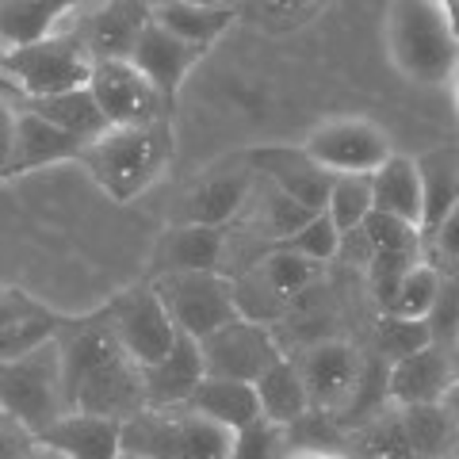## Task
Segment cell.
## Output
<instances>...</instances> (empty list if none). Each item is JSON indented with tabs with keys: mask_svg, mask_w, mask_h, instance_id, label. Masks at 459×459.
<instances>
[{
	"mask_svg": "<svg viewBox=\"0 0 459 459\" xmlns=\"http://www.w3.org/2000/svg\"><path fill=\"white\" fill-rule=\"evenodd\" d=\"M54 341L62 360L65 413H96L123 425L146 406L142 368L126 356L100 310L65 318Z\"/></svg>",
	"mask_w": 459,
	"mask_h": 459,
	"instance_id": "1",
	"label": "cell"
},
{
	"mask_svg": "<svg viewBox=\"0 0 459 459\" xmlns=\"http://www.w3.org/2000/svg\"><path fill=\"white\" fill-rule=\"evenodd\" d=\"M177 161V123L153 119L138 126H108L81 150L77 165L92 188L115 207L146 199Z\"/></svg>",
	"mask_w": 459,
	"mask_h": 459,
	"instance_id": "2",
	"label": "cell"
},
{
	"mask_svg": "<svg viewBox=\"0 0 459 459\" xmlns=\"http://www.w3.org/2000/svg\"><path fill=\"white\" fill-rule=\"evenodd\" d=\"M383 47L391 65L413 84H444L459 62V42L433 0H391Z\"/></svg>",
	"mask_w": 459,
	"mask_h": 459,
	"instance_id": "3",
	"label": "cell"
},
{
	"mask_svg": "<svg viewBox=\"0 0 459 459\" xmlns=\"http://www.w3.org/2000/svg\"><path fill=\"white\" fill-rule=\"evenodd\" d=\"M230 437L192 406H142L123 421V452L142 459H226Z\"/></svg>",
	"mask_w": 459,
	"mask_h": 459,
	"instance_id": "4",
	"label": "cell"
},
{
	"mask_svg": "<svg viewBox=\"0 0 459 459\" xmlns=\"http://www.w3.org/2000/svg\"><path fill=\"white\" fill-rule=\"evenodd\" d=\"M89 74L92 57L84 54L74 31H57L0 50V84L16 100H42L69 89H84Z\"/></svg>",
	"mask_w": 459,
	"mask_h": 459,
	"instance_id": "5",
	"label": "cell"
},
{
	"mask_svg": "<svg viewBox=\"0 0 459 459\" xmlns=\"http://www.w3.org/2000/svg\"><path fill=\"white\" fill-rule=\"evenodd\" d=\"M0 410L23 421L35 437L65 413L62 391V360H57V341H47L39 349L23 352L20 360L0 364Z\"/></svg>",
	"mask_w": 459,
	"mask_h": 459,
	"instance_id": "6",
	"label": "cell"
},
{
	"mask_svg": "<svg viewBox=\"0 0 459 459\" xmlns=\"http://www.w3.org/2000/svg\"><path fill=\"white\" fill-rule=\"evenodd\" d=\"M150 283L184 337L204 341L226 322L241 318L234 280L226 272H165V276H150Z\"/></svg>",
	"mask_w": 459,
	"mask_h": 459,
	"instance_id": "7",
	"label": "cell"
},
{
	"mask_svg": "<svg viewBox=\"0 0 459 459\" xmlns=\"http://www.w3.org/2000/svg\"><path fill=\"white\" fill-rule=\"evenodd\" d=\"M100 314L108 318L111 333L119 337L126 356H131L138 368L157 364L172 349V341H177V325H172L161 295L153 291V283L146 276H138L131 283H123L119 291H111L108 303L100 307Z\"/></svg>",
	"mask_w": 459,
	"mask_h": 459,
	"instance_id": "8",
	"label": "cell"
},
{
	"mask_svg": "<svg viewBox=\"0 0 459 459\" xmlns=\"http://www.w3.org/2000/svg\"><path fill=\"white\" fill-rule=\"evenodd\" d=\"M303 153L329 177H371L394 150L379 123L364 115H329L307 131Z\"/></svg>",
	"mask_w": 459,
	"mask_h": 459,
	"instance_id": "9",
	"label": "cell"
},
{
	"mask_svg": "<svg viewBox=\"0 0 459 459\" xmlns=\"http://www.w3.org/2000/svg\"><path fill=\"white\" fill-rule=\"evenodd\" d=\"M253 188H256V172L246 161V153H241L238 161L214 165V169L204 172V177L184 184L180 195L172 199L165 222H192V226L226 230L246 214Z\"/></svg>",
	"mask_w": 459,
	"mask_h": 459,
	"instance_id": "10",
	"label": "cell"
},
{
	"mask_svg": "<svg viewBox=\"0 0 459 459\" xmlns=\"http://www.w3.org/2000/svg\"><path fill=\"white\" fill-rule=\"evenodd\" d=\"M199 352H204L207 376L238 379V383H256L283 356L272 329L261 318H249V314H241V318L207 333L199 341Z\"/></svg>",
	"mask_w": 459,
	"mask_h": 459,
	"instance_id": "11",
	"label": "cell"
},
{
	"mask_svg": "<svg viewBox=\"0 0 459 459\" xmlns=\"http://www.w3.org/2000/svg\"><path fill=\"white\" fill-rule=\"evenodd\" d=\"M295 368L303 376L310 413H325V418L349 410L364 386V356L349 341H337V337L314 341L310 349H303Z\"/></svg>",
	"mask_w": 459,
	"mask_h": 459,
	"instance_id": "12",
	"label": "cell"
},
{
	"mask_svg": "<svg viewBox=\"0 0 459 459\" xmlns=\"http://www.w3.org/2000/svg\"><path fill=\"white\" fill-rule=\"evenodd\" d=\"M89 92L96 108L104 111L108 126H138L153 119H172L161 92L150 84V77L131 62V57H104L92 62Z\"/></svg>",
	"mask_w": 459,
	"mask_h": 459,
	"instance_id": "13",
	"label": "cell"
},
{
	"mask_svg": "<svg viewBox=\"0 0 459 459\" xmlns=\"http://www.w3.org/2000/svg\"><path fill=\"white\" fill-rule=\"evenodd\" d=\"M226 230L192 226V222H165L153 238L142 276H165V272H226Z\"/></svg>",
	"mask_w": 459,
	"mask_h": 459,
	"instance_id": "14",
	"label": "cell"
},
{
	"mask_svg": "<svg viewBox=\"0 0 459 459\" xmlns=\"http://www.w3.org/2000/svg\"><path fill=\"white\" fill-rule=\"evenodd\" d=\"M204 57H207L204 50L180 42L177 35H169L165 27L153 23V20L142 27V35H138L134 50H131V62L150 77L153 89L161 92L169 111H177L180 96H184V89H188V81L195 74V65L204 62Z\"/></svg>",
	"mask_w": 459,
	"mask_h": 459,
	"instance_id": "15",
	"label": "cell"
},
{
	"mask_svg": "<svg viewBox=\"0 0 459 459\" xmlns=\"http://www.w3.org/2000/svg\"><path fill=\"white\" fill-rule=\"evenodd\" d=\"M150 23V8L142 0H100L69 27L92 62L104 57H131L142 27Z\"/></svg>",
	"mask_w": 459,
	"mask_h": 459,
	"instance_id": "16",
	"label": "cell"
},
{
	"mask_svg": "<svg viewBox=\"0 0 459 459\" xmlns=\"http://www.w3.org/2000/svg\"><path fill=\"white\" fill-rule=\"evenodd\" d=\"M246 161L253 165V172L264 184L280 188L283 195H291L295 204H303L307 211H325L333 177L314 165L303 153V146H256L246 153Z\"/></svg>",
	"mask_w": 459,
	"mask_h": 459,
	"instance_id": "17",
	"label": "cell"
},
{
	"mask_svg": "<svg viewBox=\"0 0 459 459\" xmlns=\"http://www.w3.org/2000/svg\"><path fill=\"white\" fill-rule=\"evenodd\" d=\"M452 379V352L440 349V344H425L418 352L391 360L386 402H394V406H429V402L444 398Z\"/></svg>",
	"mask_w": 459,
	"mask_h": 459,
	"instance_id": "18",
	"label": "cell"
},
{
	"mask_svg": "<svg viewBox=\"0 0 459 459\" xmlns=\"http://www.w3.org/2000/svg\"><path fill=\"white\" fill-rule=\"evenodd\" d=\"M100 0H0V50L69 31Z\"/></svg>",
	"mask_w": 459,
	"mask_h": 459,
	"instance_id": "19",
	"label": "cell"
},
{
	"mask_svg": "<svg viewBox=\"0 0 459 459\" xmlns=\"http://www.w3.org/2000/svg\"><path fill=\"white\" fill-rule=\"evenodd\" d=\"M204 376H207V371H204V352H199V341L177 333L172 349L161 356V360L142 368V391H146V406H184Z\"/></svg>",
	"mask_w": 459,
	"mask_h": 459,
	"instance_id": "20",
	"label": "cell"
},
{
	"mask_svg": "<svg viewBox=\"0 0 459 459\" xmlns=\"http://www.w3.org/2000/svg\"><path fill=\"white\" fill-rule=\"evenodd\" d=\"M16 146H12V172H35V169H54V165H74L81 157V142L57 131L31 108L16 100Z\"/></svg>",
	"mask_w": 459,
	"mask_h": 459,
	"instance_id": "21",
	"label": "cell"
},
{
	"mask_svg": "<svg viewBox=\"0 0 459 459\" xmlns=\"http://www.w3.org/2000/svg\"><path fill=\"white\" fill-rule=\"evenodd\" d=\"M69 459H119L123 455V425L96 413H62L39 437Z\"/></svg>",
	"mask_w": 459,
	"mask_h": 459,
	"instance_id": "22",
	"label": "cell"
},
{
	"mask_svg": "<svg viewBox=\"0 0 459 459\" xmlns=\"http://www.w3.org/2000/svg\"><path fill=\"white\" fill-rule=\"evenodd\" d=\"M153 23H161L169 35H177L188 47L211 54V47H219L222 35L234 27L238 8L219 4V0H180V4H165L150 12Z\"/></svg>",
	"mask_w": 459,
	"mask_h": 459,
	"instance_id": "23",
	"label": "cell"
},
{
	"mask_svg": "<svg viewBox=\"0 0 459 459\" xmlns=\"http://www.w3.org/2000/svg\"><path fill=\"white\" fill-rule=\"evenodd\" d=\"M368 180H371V204H376V211L410 222L421 234V172H418V161L406 153H391Z\"/></svg>",
	"mask_w": 459,
	"mask_h": 459,
	"instance_id": "24",
	"label": "cell"
},
{
	"mask_svg": "<svg viewBox=\"0 0 459 459\" xmlns=\"http://www.w3.org/2000/svg\"><path fill=\"white\" fill-rule=\"evenodd\" d=\"M195 413H204L207 421L238 433L241 425H249L261 418V402H256L253 383H238V379H219V376H204L192 398L184 402Z\"/></svg>",
	"mask_w": 459,
	"mask_h": 459,
	"instance_id": "25",
	"label": "cell"
},
{
	"mask_svg": "<svg viewBox=\"0 0 459 459\" xmlns=\"http://www.w3.org/2000/svg\"><path fill=\"white\" fill-rule=\"evenodd\" d=\"M421 172V241L437 234V226L448 219L459 204V150H433L418 157Z\"/></svg>",
	"mask_w": 459,
	"mask_h": 459,
	"instance_id": "26",
	"label": "cell"
},
{
	"mask_svg": "<svg viewBox=\"0 0 459 459\" xmlns=\"http://www.w3.org/2000/svg\"><path fill=\"white\" fill-rule=\"evenodd\" d=\"M253 391H256V402H261V418H268L272 425L295 429L310 413L303 376H299V368L287 352L253 383Z\"/></svg>",
	"mask_w": 459,
	"mask_h": 459,
	"instance_id": "27",
	"label": "cell"
},
{
	"mask_svg": "<svg viewBox=\"0 0 459 459\" xmlns=\"http://www.w3.org/2000/svg\"><path fill=\"white\" fill-rule=\"evenodd\" d=\"M23 108H31L35 115H42L47 123H54L57 131H65L69 138H77L81 146H89L92 138H100L108 131V119L104 111L96 108V100L84 89H69V92H57V96H42V100H20Z\"/></svg>",
	"mask_w": 459,
	"mask_h": 459,
	"instance_id": "28",
	"label": "cell"
},
{
	"mask_svg": "<svg viewBox=\"0 0 459 459\" xmlns=\"http://www.w3.org/2000/svg\"><path fill=\"white\" fill-rule=\"evenodd\" d=\"M402 413V429H406V444L413 459H444L455 440H459V425L440 402L429 406H398Z\"/></svg>",
	"mask_w": 459,
	"mask_h": 459,
	"instance_id": "29",
	"label": "cell"
},
{
	"mask_svg": "<svg viewBox=\"0 0 459 459\" xmlns=\"http://www.w3.org/2000/svg\"><path fill=\"white\" fill-rule=\"evenodd\" d=\"M318 272L322 268L314 261H307V256H299L283 246H272L264 256H256V268L249 272V280L261 283L276 303H291V299H299L314 280H318Z\"/></svg>",
	"mask_w": 459,
	"mask_h": 459,
	"instance_id": "30",
	"label": "cell"
},
{
	"mask_svg": "<svg viewBox=\"0 0 459 459\" xmlns=\"http://www.w3.org/2000/svg\"><path fill=\"white\" fill-rule=\"evenodd\" d=\"M440 280L444 272L433 264V261H413L406 268V276L398 280L391 303L383 307V314H394V318H410V322H425L429 310L437 303V291H440Z\"/></svg>",
	"mask_w": 459,
	"mask_h": 459,
	"instance_id": "31",
	"label": "cell"
},
{
	"mask_svg": "<svg viewBox=\"0 0 459 459\" xmlns=\"http://www.w3.org/2000/svg\"><path fill=\"white\" fill-rule=\"evenodd\" d=\"M371 211H376V204H371V180L368 177H333L329 199H325V214H329V222L341 230V238L356 234Z\"/></svg>",
	"mask_w": 459,
	"mask_h": 459,
	"instance_id": "32",
	"label": "cell"
},
{
	"mask_svg": "<svg viewBox=\"0 0 459 459\" xmlns=\"http://www.w3.org/2000/svg\"><path fill=\"white\" fill-rule=\"evenodd\" d=\"M287 452H291V429L272 425L268 418H256L230 437L226 459H283Z\"/></svg>",
	"mask_w": 459,
	"mask_h": 459,
	"instance_id": "33",
	"label": "cell"
},
{
	"mask_svg": "<svg viewBox=\"0 0 459 459\" xmlns=\"http://www.w3.org/2000/svg\"><path fill=\"white\" fill-rule=\"evenodd\" d=\"M276 246H283V249H291V253H299V256H307V261H314V264H329L333 256L341 253V246H344V238H341V230L329 222V214L325 211H318V214H310V219L295 230L291 238H283V241H276Z\"/></svg>",
	"mask_w": 459,
	"mask_h": 459,
	"instance_id": "34",
	"label": "cell"
},
{
	"mask_svg": "<svg viewBox=\"0 0 459 459\" xmlns=\"http://www.w3.org/2000/svg\"><path fill=\"white\" fill-rule=\"evenodd\" d=\"M425 329H429V341L452 352V341L459 333V276H448V272H444L437 303L425 318Z\"/></svg>",
	"mask_w": 459,
	"mask_h": 459,
	"instance_id": "35",
	"label": "cell"
},
{
	"mask_svg": "<svg viewBox=\"0 0 459 459\" xmlns=\"http://www.w3.org/2000/svg\"><path fill=\"white\" fill-rule=\"evenodd\" d=\"M322 4L325 0H249L253 20L261 27H268V31H291V27H303Z\"/></svg>",
	"mask_w": 459,
	"mask_h": 459,
	"instance_id": "36",
	"label": "cell"
},
{
	"mask_svg": "<svg viewBox=\"0 0 459 459\" xmlns=\"http://www.w3.org/2000/svg\"><path fill=\"white\" fill-rule=\"evenodd\" d=\"M376 333H379V344H383V352L391 356V360L418 352V349H425V344H433V341H429L425 322L394 318V314H383V310H379V329H376Z\"/></svg>",
	"mask_w": 459,
	"mask_h": 459,
	"instance_id": "37",
	"label": "cell"
},
{
	"mask_svg": "<svg viewBox=\"0 0 459 459\" xmlns=\"http://www.w3.org/2000/svg\"><path fill=\"white\" fill-rule=\"evenodd\" d=\"M421 253H425V261H433L440 272L459 276V204L448 211V219L437 226V234L421 241Z\"/></svg>",
	"mask_w": 459,
	"mask_h": 459,
	"instance_id": "38",
	"label": "cell"
},
{
	"mask_svg": "<svg viewBox=\"0 0 459 459\" xmlns=\"http://www.w3.org/2000/svg\"><path fill=\"white\" fill-rule=\"evenodd\" d=\"M39 444L42 440L23 421H16L12 413L0 410V459H35Z\"/></svg>",
	"mask_w": 459,
	"mask_h": 459,
	"instance_id": "39",
	"label": "cell"
},
{
	"mask_svg": "<svg viewBox=\"0 0 459 459\" xmlns=\"http://www.w3.org/2000/svg\"><path fill=\"white\" fill-rule=\"evenodd\" d=\"M16 96L0 84V177L12 172V146H16Z\"/></svg>",
	"mask_w": 459,
	"mask_h": 459,
	"instance_id": "40",
	"label": "cell"
},
{
	"mask_svg": "<svg viewBox=\"0 0 459 459\" xmlns=\"http://www.w3.org/2000/svg\"><path fill=\"white\" fill-rule=\"evenodd\" d=\"M283 459H352L344 448H333V444H291V452Z\"/></svg>",
	"mask_w": 459,
	"mask_h": 459,
	"instance_id": "41",
	"label": "cell"
},
{
	"mask_svg": "<svg viewBox=\"0 0 459 459\" xmlns=\"http://www.w3.org/2000/svg\"><path fill=\"white\" fill-rule=\"evenodd\" d=\"M35 303H27V299H20V295H12V291H0V325L4 322H12V318H20L23 310H31Z\"/></svg>",
	"mask_w": 459,
	"mask_h": 459,
	"instance_id": "42",
	"label": "cell"
},
{
	"mask_svg": "<svg viewBox=\"0 0 459 459\" xmlns=\"http://www.w3.org/2000/svg\"><path fill=\"white\" fill-rule=\"evenodd\" d=\"M433 4L440 8L444 23L452 27V35H455V42H459V0H433Z\"/></svg>",
	"mask_w": 459,
	"mask_h": 459,
	"instance_id": "43",
	"label": "cell"
},
{
	"mask_svg": "<svg viewBox=\"0 0 459 459\" xmlns=\"http://www.w3.org/2000/svg\"><path fill=\"white\" fill-rule=\"evenodd\" d=\"M440 406H444V410H448V413H452V418H455V425H459V376L452 379V386H448V391H444V398H440Z\"/></svg>",
	"mask_w": 459,
	"mask_h": 459,
	"instance_id": "44",
	"label": "cell"
},
{
	"mask_svg": "<svg viewBox=\"0 0 459 459\" xmlns=\"http://www.w3.org/2000/svg\"><path fill=\"white\" fill-rule=\"evenodd\" d=\"M444 89H448V96H452V108H455V115H459V62H455V69L448 74V81H444Z\"/></svg>",
	"mask_w": 459,
	"mask_h": 459,
	"instance_id": "45",
	"label": "cell"
},
{
	"mask_svg": "<svg viewBox=\"0 0 459 459\" xmlns=\"http://www.w3.org/2000/svg\"><path fill=\"white\" fill-rule=\"evenodd\" d=\"M35 459H69V455H62L57 448H50V444H39V455Z\"/></svg>",
	"mask_w": 459,
	"mask_h": 459,
	"instance_id": "46",
	"label": "cell"
},
{
	"mask_svg": "<svg viewBox=\"0 0 459 459\" xmlns=\"http://www.w3.org/2000/svg\"><path fill=\"white\" fill-rule=\"evenodd\" d=\"M452 376H459V333L452 341Z\"/></svg>",
	"mask_w": 459,
	"mask_h": 459,
	"instance_id": "47",
	"label": "cell"
},
{
	"mask_svg": "<svg viewBox=\"0 0 459 459\" xmlns=\"http://www.w3.org/2000/svg\"><path fill=\"white\" fill-rule=\"evenodd\" d=\"M142 4L153 12V8H165V4H180V0H142Z\"/></svg>",
	"mask_w": 459,
	"mask_h": 459,
	"instance_id": "48",
	"label": "cell"
},
{
	"mask_svg": "<svg viewBox=\"0 0 459 459\" xmlns=\"http://www.w3.org/2000/svg\"><path fill=\"white\" fill-rule=\"evenodd\" d=\"M444 459H459V440H455V448H452L448 455H444Z\"/></svg>",
	"mask_w": 459,
	"mask_h": 459,
	"instance_id": "49",
	"label": "cell"
},
{
	"mask_svg": "<svg viewBox=\"0 0 459 459\" xmlns=\"http://www.w3.org/2000/svg\"><path fill=\"white\" fill-rule=\"evenodd\" d=\"M222 4H230V8H238V4H246V0H222Z\"/></svg>",
	"mask_w": 459,
	"mask_h": 459,
	"instance_id": "50",
	"label": "cell"
},
{
	"mask_svg": "<svg viewBox=\"0 0 459 459\" xmlns=\"http://www.w3.org/2000/svg\"><path fill=\"white\" fill-rule=\"evenodd\" d=\"M119 459H142V455H134V452H123V455H119Z\"/></svg>",
	"mask_w": 459,
	"mask_h": 459,
	"instance_id": "51",
	"label": "cell"
}]
</instances>
